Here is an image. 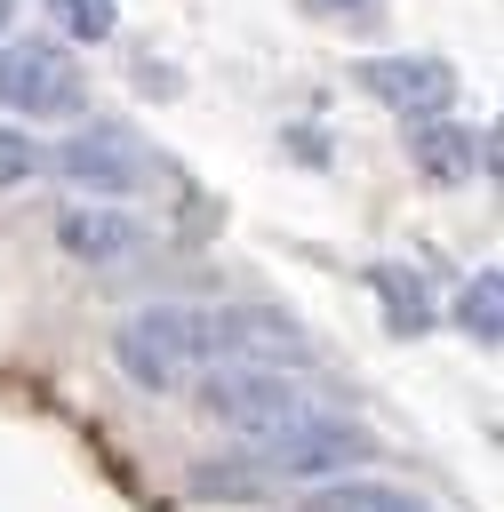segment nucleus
Here are the masks:
<instances>
[{
  "mask_svg": "<svg viewBox=\"0 0 504 512\" xmlns=\"http://www.w3.org/2000/svg\"><path fill=\"white\" fill-rule=\"evenodd\" d=\"M312 16H368V0H304Z\"/></svg>",
  "mask_w": 504,
  "mask_h": 512,
  "instance_id": "obj_15",
  "label": "nucleus"
},
{
  "mask_svg": "<svg viewBox=\"0 0 504 512\" xmlns=\"http://www.w3.org/2000/svg\"><path fill=\"white\" fill-rule=\"evenodd\" d=\"M40 168H48V152H40L24 128H8V120H0V192H8V184H32Z\"/></svg>",
  "mask_w": 504,
  "mask_h": 512,
  "instance_id": "obj_14",
  "label": "nucleus"
},
{
  "mask_svg": "<svg viewBox=\"0 0 504 512\" xmlns=\"http://www.w3.org/2000/svg\"><path fill=\"white\" fill-rule=\"evenodd\" d=\"M8 16H16V0H0V32H8Z\"/></svg>",
  "mask_w": 504,
  "mask_h": 512,
  "instance_id": "obj_16",
  "label": "nucleus"
},
{
  "mask_svg": "<svg viewBox=\"0 0 504 512\" xmlns=\"http://www.w3.org/2000/svg\"><path fill=\"white\" fill-rule=\"evenodd\" d=\"M360 88L376 104H392L400 120H448V104H456V72L440 56H368Z\"/></svg>",
  "mask_w": 504,
  "mask_h": 512,
  "instance_id": "obj_7",
  "label": "nucleus"
},
{
  "mask_svg": "<svg viewBox=\"0 0 504 512\" xmlns=\"http://www.w3.org/2000/svg\"><path fill=\"white\" fill-rule=\"evenodd\" d=\"M408 160H416L424 184H472L496 160V144L472 136L464 120H408Z\"/></svg>",
  "mask_w": 504,
  "mask_h": 512,
  "instance_id": "obj_9",
  "label": "nucleus"
},
{
  "mask_svg": "<svg viewBox=\"0 0 504 512\" xmlns=\"http://www.w3.org/2000/svg\"><path fill=\"white\" fill-rule=\"evenodd\" d=\"M48 8H56V24H64L72 40H88V48L120 32V8H112V0H48Z\"/></svg>",
  "mask_w": 504,
  "mask_h": 512,
  "instance_id": "obj_13",
  "label": "nucleus"
},
{
  "mask_svg": "<svg viewBox=\"0 0 504 512\" xmlns=\"http://www.w3.org/2000/svg\"><path fill=\"white\" fill-rule=\"evenodd\" d=\"M304 512H424L408 488H384V480H320L304 496Z\"/></svg>",
  "mask_w": 504,
  "mask_h": 512,
  "instance_id": "obj_11",
  "label": "nucleus"
},
{
  "mask_svg": "<svg viewBox=\"0 0 504 512\" xmlns=\"http://www.w3.org/2000/svg\"><path fill=\"white\" fill-rule=\"evenodd\" d=\"M112 360L136 392H184L208 368V312L200 304H136L112 328Z\"/></svg>",
  "mask_w": 504,
  "mask_h": 512,
  "instance_id": "obj_1",
  "label": "nucleus"
},
{
  "mask_svg": "<svg viewBox=\"0 0 504 512\" xmlns=\"http://www.w3.org/2000/svg\"><path fill=\"white\" fill-rule=\"evenodd\" d=\"M56 240H64V256H80V264H96V272H120V264L144 256V224L120 216V208H104V200L64 208V216H56Z\"/></svg>",
  "mask_w": 504,
  "mask_h": 512,
  "instance_id": "obj_8",
  "label": "nucleus"
},
{
  "mask_svg": "<svg viewBox=\"0 0 504 512\" xmlns=\"http://www.w3.org/2000/svg\"><path fill=\"white\" fill-rule=\"evenodd\" d=\"M208 360H232V368H312V336L288 320V312H208Z\"/></svg>",
  "mask_w": 504,
  "mask_h": 512,
  "instance_id": "obj_6",
  "label": "nucleus"
},
{
  "mask_svg": "<svg viewBox=\"0 0 504 512\" xmlns=\"http://www.w3.org/2000/svg\"><path fill=\"white\" fill-rule=\"evenodd\" d=\"M368 288L384 296L392 336H424V328H432V288H424L416 272H400V264H368Z\"/></svg>",
  "mask_w": 504,
  "mask_h": 512,
  "instance_id": "obj_10",
  "label": "nucleus"
},
{
  "mask_svg": "<svg viewBox=\"0 0 504 512\" xmlns=\"http://www.w3.org/2000/svg\"><path fill=\"white\" fill-rule=\"evenodd\" d=\"M456 320H464V336H472V344H496V336H504V272H496V264H480V272L464 280Z\"/></svg>",
  "mask_w": 504,
  "mask_h": 512,
  "instance_id": "obj_12",
  "label": "nucleus"
},
{
  "mask_svg": "<svg viewBox=\"0 0 504 512\" xmlns=\"http://www.w3.org/2000/svg\"><path fill=\"white\" fill-rule=\"evenodd\" d=\"M368 456H376V440H368L360 424H344V416H320V408H312L296 432L248 448V464H256V472H280V480H344V472L368 464Z\"/></svg>",
  "mask_w": 504,
  "mask_h": 512,
  "instance_id": "obj_4",
  "label": "nucleus"
},
{
  "mask_svg": "<svg viewBox=\"0 0 504 512\" xmlns=\"http://www.w3.org/2000/svg\"><path fill=\"white\" fill-rule=\"evenodd\" d=\"M48 168H56L72 192H88V200H120V192H144V184H152L144 144H136L128 128H112V120H96V128H80V136H64Z\"/></svg>",
  "mask_w": 504,
  "mask_h": 512,
  "instance_id": "obj_5",
  "label": "nucleus"
},
{
  "mask_svg": "<svg viewBox=\"0 0 504 512\" xmlns=\"http://www.w3.org/2000/svg\"><path fill=\"white\" fill-rule=\"evenodd\" d=\"M72 104H80V64H72L64 40H40V32L0 40V112H16V120H56V112H72Z\"/></svg>",
  "mask_w": 504,
  "mask_h": 512,
  "instance_id": "obj_3",
  "label": "nucleus"
},
{
  "mask_svg": "<svg viewBox=\"0 0 504 512\" xmlns=\"http://www.w3.org/2000/svg\"><path fill=\"white\" fill-rule=\"evenodd\" d=\"M192 392H200V408H208L224 432H240L248 448H264V440H280V432H296V424L312 416V392H304L296 376H280V368H232V360H216V368L192 376Z\"/></svg>",
  "mask_w": 504,
  "mask_h": 512,
  "instance_id": "obj_2",
  "label": "nucleus"
}]
</instances>
